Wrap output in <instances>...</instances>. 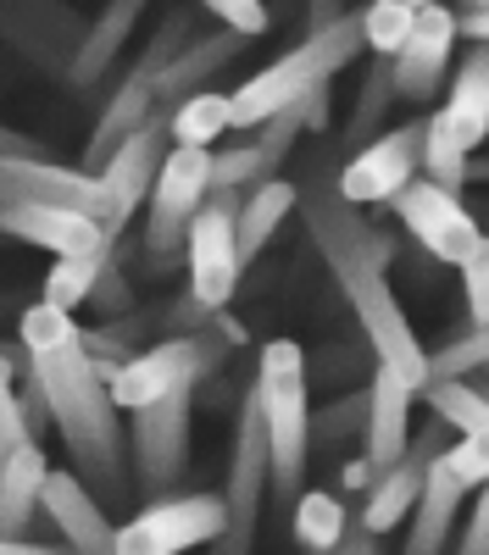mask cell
Returning <instances> with one entry per match:
<instances>
[{"mask_svg":"<svg viewBox=\"0 0 489 555\" xmlns=\"http://www.w3.org/2000/svg\"><path fill=\"white\" fill-rule=\"evenodd\" d=\"M17 334L28 350V373L51 395L56 434L73 455V473L106 505H123L128 500V428L117 423L123 405H117L112 384L101 378L95 356H89L83 328L73 322V311L39 300L23 311Z\"/></svg>","mask_w":489,"mask_h":555,"instance_id":"1","label":"cell"},{"mask_svg":"<svg viewBox=\"0 0 489 555\" xmlns=\"http://www.w3.org/2000/svg\"><path fill=\"white\" fill-rule=\"evenodd\" d=\"M300 211H306V228H311V240H318L329 272L339 278L356 322H362L368 350L384 366H395L407 384L428 389V350L417 345L407 306H400L395 289H389V240H378L373 222H362L356 201H345L339 178L334 183L311 178L300 190Z\"/></svg>","mask_w":489,"mask_h":555,"instance_id":"2","label":"cell"},{"mask_svg":"<svg viewBox=\"0 0 489 555\" xmlns=\"http://www.w3.org/2000/svg\"><path fill=\"white\" fill-rule=\"evenodd\" d=\"M256 400L267 416V444H273V489L279 500H300L306 461L318 439H311V400H306V350L295 339L261 345Z\"/></svg>","mask_w":489,"mask_h":555,"instance_id":"3","label":"cell"},{"mask_svg":"<svg viewBox=\"0 0 489 555\" xmlns=\"http://www.w3.org/2000/svg\"><path fill=\"white\" fill-rule=\"evenodd\" d=\"M240 339H245L240 322H229V317L217 311V322H206V328L162 339V345L140 350L133 361H123L112 395H117L123 411H140V405H151V400H162L172 389H201L217 366L240 350Z\"/></svg>","mask_w":489,"mask_h":555,"instance_id":"4","label":"cell"},{"mask_svg":"<svg viewBox=\"0 0 489 555\" xmlns=\"http://www.w3.org/2000/svg\"><path fill=\"white\" fill-rule=\"evenodd\" d=\"M273 489V444H267V416L250 395L234 411V439H229V478H222V500H229V528L211 544V555H250L256 550V517H261V494Z\"/></svg>","mask_w":489,"mask_h":555,"instance_id":"5","label":"cell"},{"mask_svg":"<svg viewBox=\"0 0 489 555\" xmlns=\"http://www.w3.org/2000/svg\"><path fill=\"white\" fill-rule=\"evenodd\" d=\"M229 528V500L222 494H172L151 500L140 517L117 522V555H184L217 544Z\"/></svg>","mask_w":489,"mask_h":555,"instance_id":"6","label":"cell"},{"mask_svg":"<svg viewBox=\"0 0 489 555\" xmlns=\"http://www.w3.org/2000/svg\"><path fill=\"white\" fill-rule=\"evenodd\" d=\"M211 201V145H172L162 162V178L145 206V245L156 256H172L190 245L195 211Z\"/></svg>","mask_w":489,"mask_h":555,"instance_id":"7","label":"cell"},{"mask_svg":"<svg viewBox=\"0 0 489 555\" xmlns=\"http://www.w3.org/2000/svg\"><path fill=\"white\" fill-rule=\"evenodd\" d=\"M240 195L234 190H211V201L195 211V228H190V289L206 300V306H229L234 289H240V272H245V256H240Z\"/></svg>","mask_w":489,"mask_h":555,"instance_id":"8","label":"cell"},{"mask_svg":"<svg viewBox=\"0 0 489 555\" xmlns=\"http://www.w3.org/2000/svg\"><path fill=\"white\" fill-rule=\"evenodd\" d=\"M190 416H195V389H172V395L133 411L128 455H133V473H140L145 494H167L178 483V473H184V461H190Z\"/></svg>","mask_w":489,"mask_h":555,"instance_id":"9","label":"cell"},{"mask_svg":"<svg viewBox=\"0 0 489 555\" xmlns=\"http://www.w3.org/2000/svg\"><path fill=\"white\" fill-rule=\"evenodd\" d=\"M389 206H395L400 228H407V234H412L434 261H445V267H462V261L478 250V240H484L478 222H473V211L462 206V195L445 190V183H434V178H412Z\"/></svg>","mask_w":489,"mask_h":555,"instance_id":"10","label":"cell"},{"mask_svg":"<svg viewBox=\"0 0 489 555\" xmlns=\"http://www.w3.org/2000/svg\"><path fill=\"white\" fill-rule=\"evenodd\" d=\"M0 206H73L101 217L112 234V201L101 172L56 167L51 156H0Z\"/></svg>","mask_w":489,"mask_h":555,"instance_id":"11","label":"cell"},{"mask_svg":"<svg viewBox=\"0 0 489 555\" xmlns=\"http://www.w3.org/2000/svg\"><path fill=\"white\" fill-rule=\"evenodd\" d=\"M423 151H428V122H400L378 139H368L362 151H350L339 167V190L356 206H378L395 201L412 178H423Z\"/></svg>","mask_w":489,"mask_h":555,"instance_id":"12","label":"cell"},{"mask_svg":"<svg viewBox=\"0 0 489 555\" xmlns=\"http://www.w3.org/2000/svg\"><path fill=\"white\" fill-rule=\"evenodd\" d=\"M445 444H451V423H439V416H434L428 428L412 434V450L368 489V505H362V517H356V522H362L368 533H378V539L389 528H400V522H412V505L423 500V483L434 473V461L445 455Z\"/></svg>","mask_w":489,"mask_h":555,"instance_id":"13","label":"cell"},{"mask_svg":"<svg viewBox=\"0 0 489 555\" xmlns=\"http://www.w3.org/2000/svg\"><path fill=\"white\" fill-rule=\"evenodd\" d=\"M0 28L44 73H73L89 23H78L62 0H0Z\"/></svg>","mask_w":489,"mask_h":555,"instance_id":"14","label":"cell"},{"mask_svg":"<svg viewBox=\"0 0 489 555\" xmlns=\"http://www.w3.org/2000/svg\"><path fill=\"white\" fill-rule=\"evenodd\" d=\"M172 151V128H167V112H156L133 139H123L117 156L101 167V183H106V201H112V240H117V228L145 206V195L156 190V178H162V162Z\"/></svg>","mask_w":489,"mask_h":555,"instance_id":"15","label":"cell"},{"mask_svg":"<svg viewBox=\"0 0 489 555\" xmlns=\"http://www.w3.org/2000/svg\"><path fill=\"white\" fill-rule=\"evenodd\" d=\"M44 528L78 555H117V522L106 517V500L89 489L78 473H51L44 478Z\"/></svg>","mask_w":489,"mask_h":555,"instance_id":"16","label":"cell"},{"mask_svg":"<svg viewBox=\"0 0 489 555\" xmlns=\"http://www.w3.org/2000/svg\"><path fill=\"white\" fill-rule=\"evenodd\" d=\"M456 39H462V34H456V12L423 7L412 39L389 56V67H395V95H400V101H412V106H417V101H434V95H439V83H445V73H451Z\"/></svg>","mask_w":489,"mask_h":555,"instance_id":"17","label":"cell"},{"mask_svg":"<svg viewBox=\"0 0 489 555\" xmlns=\"http://www.w3.org/2000/svg\"><path fill=\"white\" fill-rule=\"evenodd\" d=\"M0 234L39 245L51 256H83V250L112 245L106 222L89 217V211H73V206H0Z\"/></svg>","mask_w":489,"mask_h":555,"instance_id":"18","label":"cell"},{"mask_svg":"<svg viewBox=\"0 0 489 555\" xmlns=\"http://www.w3.org/2000/svg\"><path fill=\"white\" fill-rule=\"evenodd\" d=\"M373 405H368V434H362V455H373L378 467L389 473L400 455L412 450V405L423 400L417 384H407L395 366H373Z\"/></svg>","mask_w":489,"mask_h":555,"instance_id":"19","label":"cell"},{"mask_svg":"<svg viewBox=\"0 0 489 555\" xmlns=\"http://www.w3.org/2000/svg\"><path fill=\"white\" fill-rule=\"evenodd\" d=\"M156 112H162V101H156V78H151L145 67H133V73L117 83V95L106 101L95 133H89V145H83V172H101V167L117 156L123 139H133Z\"/></svg>","mask_w":489,"mask_h":555,"instance_id":"20","label":"cell"},{"mask_svg":"<svg viewBox=\"0 0 489 555\" xmlns=\"http://www.w3.org/2000/svg\"><path fill=\"white\" fill-rule=\"evenodd\" d=\"M445 133L456 139L462 151H478L489 139V44H473L462 56L451 89H445V106L434 117Z\"/></svg>","mask_w":489,"mask_h":555,"instance_id":"21","label":"cell"},{"mask_svg":"<svg viewBox=\"0 0 489 555\" xmlns=\"http://www.w3.org/2000/svg\"><path fill=\"white\" fill-rule=\"evenodd\" d=\"M250 44V34H240V28H222V34H201L195 44L178 62H167L162 67V78H156V101H162V112H172L178 101H190V95H201L206 89V78H217L222 67H229L240 51Z\"/></svg>","mask_w":489,"mask_h":555,"instance_id":"22","label":"cell"},{"mask_svg":"<svg viewBox=\"0 0 489 555\" xmlns=\"http://www.w3.org/2000/svg\"><path fill=\"white\" fill-rule=\"evenodd\" d=\"M462 478L445 467V461H434V473L423 483V500L412 505V533L407 544H400V555H445L451 550V528H456V512H462Z\"/></svg>","mask_w":489,"mask_h":555,"instance_id":"23","label":"cell"},{"mask_svg":"<svg viewBox=\"0 0 489 555\" xmlns=\"http://www.w3.org/2000/svg\"><path fill=\"white\" fill-rule=\"evenodd\" d=\"M44 478H51V461H44L39 439L23 444L7 467H0V539H28V528L44 517Z\"/></svg>","mask_w":489,"mask_h":555,"instance_id":"24","label":"cell"},{"mask_svg":"<svg viewBox=\"0 0 489 555\" xmlns=\"http://www.w3.org/2000/svg\"><path fill=\"white\" fill-rule=\"evenodd\" d=\"M140 17H145V0H112V7L89 23V34H83V44H78V62H73V83L78 89H89L95 78H106V67L117 62V51L128 44V34L140 28Z\"/></svg>","mask_w":489,"mask_h":555,"instance_id":"25","label":"cell"},{"mask_svg":"<svg viewBox=\"0 0 489 555\" xmlns=\"http://www.w3.org/2000/svg\"><path fill=\"white\" fill-rule=\"evenodd\" d=\"M295 206H300V190H295V183H284V178L256 183V190L245 195V206H240V256H245V261L261 256V245L279 234V222H284Z\"/></svg>","mask_w":489,"mask_h":555,"instance_id":"26","label":"cell"},{"mask_svg":"<svg viewBox=\"0 0 489 555\" xmlns=\"http://www.w3.org/2000/svg\"><path fill=\"white\" fill-rule=\"evenodd\" d=\"M428 411L439 423H451L456 434H489V378H445L423 389Z\"/></svg>","mask_w":489,"mask_h":555,"instance_id":"27","label":"cell"},{"mask_svg":"<svg viewBox=\"0 0 489 555\" xmlns=\"http://www.w3.org/2000/svg\"><path fill=\"white\" fill-rule=\"evenodd\" d=\"M350 533V517H345V505L323 489H306L295 500V544L306 555H334Z\"/></svg>","mask_w":489,"mask_h":555,"instance_id":"28","label":"cell"},{"mask_svg":"<svg viewBox=\"0 0 489 555\" xmlns=\"http://www.w3.org/2000/svg\"><path fill=\"white\" fill-rule=\"evenodd\" d=\"M167 128H172V145H211L217 133L234 128V95L201 89V95L178 101V106L167 112Z\"/></svg>","mask_w":489,"mask_h":555,"instance_id":"29","label":"cell"},{"mask_svg":"<svg viewBox=\"0 0 489 555\" xmlns=\"http://www.w3.org/2000/svg\"><path fill=\"white\" fill-rule=\"evenodd\" d=\"M106 261H112V245H106V250H83V256H56V267L44 272L39 300H51V306H62V311H78L89 295H95Z\"/></svg>","mask_w":489,"mask_h":555,"instance_id":"30","label":"cell"},{"mask_svg":"<svg viewBox=\"0 0 489 555\" xmlns=\"http://www.w3.org/2000/svg\"><path fill=\"white\" fill-rule=\"evenodd\" d=\"M389 101H400L395 95V67H389V56H378L373 67H368V83H362V95H356V112H350V151H362L368 139H378V122H384V106Z\"/></svg>","mask_w":489,"mask_h":555,"instance_id":"31","label":"cell"},{"mask_svg":"<svg viewBox=\"0 0 489 555\" xmlns=\"http://www.w3.org/2000/svg\"><path fill=\"white\" fill-rule=\"evenodd\" d=\"M368 405H373V389H350V395L329 400L323 411H311V439H318V444L362 439L368 434Z\"/></svg>","mask_w":489,"mask_h":555,"instance_id":"32","label":"cell"},{"mask_svg":"<svg viewBox=\"0 0 489 555\" xmlns=\"http://www.w3.org/2000/svg\"><path fill=\"white\" fill-rule=\"evenodd\" d=\"M362 28H368L373 56H395L417 28V7H407V0H373V7L362 12Z\"/></svg>","mask_w":489,"mask_h":555,"instance_id":"33","label":"cell"},{"mask_svg":"<svg viewBox=\"0 0 489 555\" xmlns=\"http://www.w3.org/2000/svg\"><path fill=\"white\" fill-rule=\"evenodd\" d=\"M195 39H201V28H195V7H172V12L162 17L156 39H151V51L140 56V67H145L151 78H162V67L184 56V51H190Z\"/></svg>","mask_w":489,"mask_h":555,"instance_id":"34","label":"cell"},{"mask_svg":"<svg viewBox=\"0 0 489 555\" xmlns=\"http://www.w3.org/2000/svg\"><path fill=\"white\" fill-rule=\"evenodd\" d=\"M423 178H434V183H445V190H456L462 195V183L473 178V162H467V151L456 145L451 133H445L434 117H428V151H423Z\"/></svg>","mask_w":489,"mask_h":555,"instance_id":"35","label":"cell"},{"mask_svg":"<svg viewBox=\"0 0 489 555\" xmlns=\"http://www.w3.org/2000/svg\"><path fill=\"white\" fill-rule=\"evenodd\" d=\"M267 178H273V167L261 162L256 139H250V145H234V151H217L211 156V190L245 195V190H256V183H267Z\"/></svg>","mask_w":489,"mask_h":555,"instance_id":"36","label":"cell"},{"mask_svg":"<svg viewBox=\"0 0 489 555\" xmlns=\"http://www.w3.org/2000/svg\"><path fill=\"white\" fill-rule=\"evenodd\" d=\"M311 122H306V101L300 106H289V112H279V117H267L261 128H256V151H261V162L273 167V178H279V167H284V156L295 151V139L306 133Z\"/></svg>","mask_w":489,"mask_h":555,"instance_id":"37","label":"cell"},{"mask_svg":"<svg viewBox=\"0 0 489 555\" xmlns=\"http://www.w3.org/2000/svg\"><path fill=\"white\" fill-rule=\"evenodd\" d=\"M439 461L462 478V489H467V494H478V489L489 483V434H462L456 444H445V455H439Z\"/></svg>","mask_w":489,"mask_h":555,"instance_id":"38","label":"cell"},{"mask_svg":"<svg viewBox=\"0 0 489 555\" xmlns=\"http://www.w3.org/2000/svg\"><path fill=\"white\" fill-rule=\"evenodd\" d=\"M456 272H462V300H467L473 328H489V240H478V250Z\"/></svg>","mask_w":489,"mask_h":555,"instance_id":"39","label":"cell"},{"mask_svg":"<svg viewBox=\"0 0 489 555\" xmlns=\"http://www.w3.org/2000/svg\"><path fill=\"white\" fill-rule=\"evenodd\" d=\"M23 444H34V428H28L23 395H12V384H7V389H0V467H7Z\"/></svg>","mask_w":489,"mask_h":555,"instance_id":"40","label":"cell"},{"mask_svg":"<svg viewBox=\"0 0 489 555\" xmlns=\"http://www.w3.org/2000/svg\"><path fill=\"white\" fill-rule=\"evenodd\" d=\"M195 7H206L222 28H240V34H267V7L261 0H195Z\"/></svg>","mask_w":489,"mask_h":555,"instance_id":"41","label":"cell"},{"mask_svg":"<svg viewBox=\"0 0 489 555\" xmlns=\"http://www.w3.org/2000/svg\"><path fill=\"white\" fill-rule=\"evenodd\" d=\"M101 306V317H123V311H133V289L123 284V272H117V261H106V272H101V284H95V295H89Z\"/></svg>","mask_w":489,"mask_h":555,"instance_id":"42","label":"cell"},{"mask_svg":"<svg viewBox=\"0 0 489 555\" xmlns=\"http://www.w3.org/2000/svg\"><path fill=\"white\" fill-rule=\"evenodd\" d=\"M456 555H489V483L473 500V517H467V528L456 539Z\"/></svg>","mask_w":489,"mask_h":555,"instance_id":"43","label":"cell"},{"mask_svg":"<svg viewBox=\"0 0 489 555\" xmlns=\"http://www.w3.org/2000/svg\"><path fill=\"white\" fill-rule=\"evenodd\" d=\"M23 411H28V428H34V439H44L56 428V411H51V395L39 389V378L28 373V384H23Z\"/></svg>","mask_w":489,"mask_h":555,"instance_id":"44","label":"cell"},{"mask_svg":"<svg viewBox=\"0 0 489 555\" xmlns=\"http://www.w3.org/2000/svg\"><path fill=\"white\" fill-rule=\"evenodd\" d=\"M378 478H384V467H378L373 455H362V461H350V467H345V489H350V494H368Z\"/></svg>","mask_w":489,"mask_h":555,"instance_id":"45","label":"cell"},{"mask_svg":"<svg viewBox=\"0 0 489 555\" xmlns=\"http://www.w3.org/2000/svg\"><path fill=\"white\" fill-rule=\"evenodd\" d=\"M456 34L473 39V44H489V7H467V12H456Z\"/></svg>","mask_w":489,"mask_h":555,"instance_id":"46","label":"cell"},{"mask_svg":"<svg viewBox=\"0 0 489 555\" xmlns=\"http://www.w3.org/2000/svg\"><path fill=\"white\" fill-rule=\"evenodd\" d=\"M0 555H78V550H67L62 539H56V544H39V539H0Z\"/></svg>","mask_w":489,"mask_h":555,"instance_id":"47","label":"cell"},{"mask_svg":"<svg viewBox=\"0 0 489 555\" xmlns=\"http://www.w3.org/2000/svg\"><path fill=\"white\" fill-rule=\"evenodd\" d=\"M334 17H345V0H306V34L329 28Z\"/></svg>","mask_w":489,"mask_h":555,"instance_id":"48","label":"cell"},{"mask_svg":"<svg viewBox=\"0 0 489 555\" xmlns=\"http://www.w3.org/2000/svg\"><path fill=\"white\" fill-rule=\"evenodd\" d=\"M334 555H378V533H368L362 522H350V533H345V544Z\"/></svg>","mask_w":489,"mask_h":555,"instance_id":"49","label":"cell"},{"mask_svg":"<svg viewBox=\"0 0 489 555\" xmlns=\"http://www.w3.org/2000/svg\"><path fill=\"white\" fill-rule=\"evenodd\" d=\"M0 156H44V151L34 145V139H23L17 128H7V122H0Z\"/></svg>","mask_w":489,"mask_h":555,"instance_id":"50","label":"cell"},{"mask_svg":"<svg viewBox=\"0 0 489 555\" xmlns=\"http://www.w3.org/2000/svg\"><path fill=\"white\" fill-rule=\"evenodd\" d=\"M17 366H28V350H12V345H0V389L12 384Z\"/></svg>","mask_w":489,"mask_h":555,"instance_id":"51","label":"cell"},{"mask_svg":"<svg viewBox=\"0 0 489 555\" xmlns=\"http://www.w3.org/2000/svg\"><path fill=\"white\" fill-rule=\"evenodd\" d=\"M407 7H417V12H423V7H445V0H407Z\"/></svg>","mask_w":489,"mask_h":555,"instance_id":"52","label":"cell"},{"mask_svg":"<svg viewBox=\"0 0 489 555\" xmlns=\"http://www.w3.org/2000/svg\"><path fill=\"white\" fill-rule=\"evenodd\" d=\"M467 7H489V0H467Z\"/></svg>","mask_w":489,"mask_h":555,"instance_id":"53","label":"cell"}]
</instances>
